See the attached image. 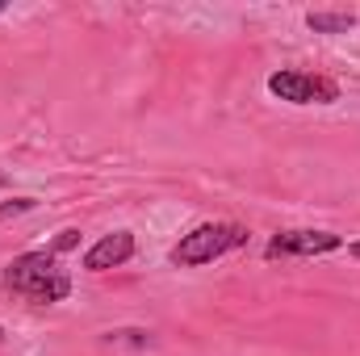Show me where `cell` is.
<instances>
[{
    "instance_id": "obj_1",
    "label": "cell",
    "mask_w": 360,
    "mask_h": 356,
    "mask_svg": "<svg viewBox=\"0 0 360 356\" xmlns=\"http://www.w3.org/2000/svg\"><path fill=\"white\" fill-rule=\"evenodd\" d=\"M4 285L25 298V302H38V306H51V302H63L72 293V276L59 268V256L46 248V252H21L13 265L4 268Z\"/></svg>"
},
{
    "instance_id": "obj_2",
    "label": "cell",
    "mask_w": 360,
    "mask_h": 356,
    "mask_svg": "<svg viewBox=\"0 0 360 356\" xmlns=\"http://www.w3.org/2000/svg\"><path fill=\"white\" fill-rule=\"evenodd\" d=\"M243 243H248V227H239V222H201L188 235H180V243L172 248L168 260L176 268H197L235 252V248H243Z\"/></svg>"
},
{
    "instance_id": "obj_3",
    "label": "cell",
    "mask_w": 360,
    "mask_h": 356,
    "mask_svg": "<svg viewBox=\"0 0 360 356\" xmlns=\"http://www.w3.org/2000/svg\"><path fill=\"white\" fill-rule=\"evenodd\" d=\"M269 92L276 96V101H289V105H331V101H340V84H335L331 76L297 72V68L272 72Z\"/></svg>"
},
{
    "instance_id": "obj_4",
    "label": "cell",
    "mask_w": 360,
    "mask_h": 356,
    "mask_svg": "<svg viewBox=\"0 0 360 356\" xmlns=\"http://www.w3.org/2000/svg\"><path fill=\"white\" fill-rule=\"evenodd\" d=\"M344 239L331 235V231H281L272 235L264 256L269 260H281V256H327V252H340Z\"/></svg>"
},
{
    "instance_id": "obj_5",
    "label": "cell",
    "mask_w": 360,
    "mask_h": 356,
    "mask_svg": "<svg viewBox=\"0 0 360 356\" xmlns=\"http://www.w3.org/2000/svg\"><path fill=\"white\" fill-rule=\"evenodd\" d=\"M130 256H134V235H130V231H113V235L96 239L89 252H84V268H89V272H105V268L126 265Z\"/></svg>"
},
{
    "instance_id": "obj_6",
    "label": "cell",
    "mask_w": 360,
    "mask_h": 356,
    "mask_svg": "<svg viewBox=\"0 0 360 356\" xmlns=\"http://www.w3.org/2000/svg\"><path fill=\"white\" fill-rule=\"evenodd\" d=\"M306 25L314 34H348L356 25V13H348V8H314V13H306Z\"/></svg>"
},
{
    "instance_id": "obj_7",
    "label": "cell",
    "mask_w": 360,
    "mask_h": 356,
    "mask_svg": "<svg viewBox=\"0 0 360 356\" xmlns=\"http://www.w3.org/2000/svg\"><path fill=\"white\" fill-rule=\"evenodd\" d=\"M76 243H80V231H59V239H55V243H51V252H55V256H59V252H72V248H76Z\"/></svg>"
},
{
    "instance_id": "obj_8",
    "label": "cell",
    "mask_w": 360,
    "mask_h": 356,
    "mask_svg": "<svg viewBox=\"0 0 360 356\" xmlns=\"http://www.w3.org/2000/svg\"><path fill=\"white\" fill-rule=\"evenodd\" d=\"M38 201L34 197H17V201H8V205H0V218H13V214H25V210H34Z\"/></svg>"
},
{
    "instance_id": "obj_9",
    "label": "cell",
    "mask_w": 360,
    "mask_h": 356,
    "mask_svg": "<svg viewBox=\"0 0 360 356\" xmlns=\"http://www.w3.org/2000/svg\"><path fill=\"white\" fill-rule=\"evenodd\" d=\"M348 252H352V256H356V260H360V239H356V243H352V248H348Z\"/></svg>"
},
{
    "instance_id": "obj_10",
    "label": "cell",
    "mask_w": 360,
    "mask_h": 356,
    "mask_svg": "<svg viewBox=\"0 0 360 356\" xmlns=\"http://www.w3.org/2000/svg\"><path fill=\"white\" fill-rule=\"evenodd\" d=\"M0 184H4V172H0Z\"/></svg>"
},
{
    "instance_id": "obj_11",
    "label": "cell",
    "mask_w": 360,
    "mask_h": 356,
    "mask_svg": "<svg viewBox=\"0 0 360 356\" xmlns=\"http://www.w3.org/2000/svg\"><path fill=\"white\" fill-rule=\"evenodd\" d=\"M0 8H4V4H0Z\"/></svg>"
}]
</instances>
